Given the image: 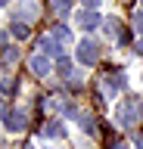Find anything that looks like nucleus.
<instances>
[{
    "label": "nucleus",
    "instance_id": "7ed1b4c3",
    "mask_svg": "<svg viewBox=\"0 0 143 149\" xmlns=\"http://www.w3.org/2000/svg\"><path fill=\"white\" fill-rule=\"evenodd\" d=\"M6 127L10 130H25L28 127V118H25L22 112H10V115H6Z\"/></svg>",
    "mask_w": 143,
    "mask_h": 149
},
{
    "label": "nucleus",
    "instance_id": "f03ea898",
    "mask_svg": "<svg viewBox=\"0 0 143 149\" xmlns=\"http://www.w3.org/2000/svg\"><path fill=\"white\" fill-rule=\"evenodd\" d=\"M78 25L84 28V31H93L96 25H103V19H100V13H93V9H84V13H78Z\"/></svg>",
    "mask_w": 143,
    "mask_h": 149
},
{
    "label": "nucleus",
    "instance_id": "1a4fd4ad",
    "mask_svg": "<svg viewBox=\"0 0 143 149\" xmlns=\"http://www.w3.org/2000/svg\"><path fill=\"white\" fill-rule=\"evenodd\" d=\"M50 6L56 9L59 16H62V13H68V6H72V0H50Z\"/></svg>",
    "mask_w": 143,
    "mask_h": 149
},
{
    "label": "nucleus",
    "instance_id": "20e7f679",
    "mask_svg": "<svg viewBox=\"0 0 143 149\" xmlns=\"http://www.w3.org/2000/svg\"><path fill=\"white\" fill-rule=\"evenodd\" d=\"M40 134H44V137H50V140H59V137H66V127H62L59 121H47Z\"/></svg>",
    "mask_w": 143,
    "mask_h": 149
},
{
    "label": "nucleus",
    "instance_id": "f3484780",
    "mask_svg": "<svg viewBox=\"0 0 143 149\" xmlns=\"http://www.w3.org/2000/svg\"><path fill=\"white\" fill-rule=\"evenodd\" d=\"M3 44H6V34H3V31H0V47H3Z\"/></svg>",
    "mask_w": 143,
    "mask_h": 149
},
{
    "label": "nucleus",
    "instance_id": "aec40b11",
    "mask_svg": "<svg viewBox=\"0 0 143 149\" xmlns=\"http://www.w3.org/2000/svg\"><path fill=\"white\" fill-rule=\"evenodd\" d=\"M140 3H143V0H140Z\"/></svg>",
    "mask_w": 143,
    "mask_h": 149
},
{
    "label": "nucleus",
    "instance_id": "39448f33",
    "mask_svg": "<svg viewBox=\"0 0 143 149\" xmlns=\"http://www.w3.org/2000/svg\"><path fill=\"white\" fill-rule=\"evenodd\" d=\"M31 72L40 74V78L50 74V59H47V56H34V59H31Z\"/></svg>",
    "mask_w": 143,
    "mask_h": 149
},
{
    "label": "nucleus",
    "instance_id": "ddd939ff",
    "mask_svg": "<svg viewBox=\"0 0 143 149\" xmlns=\"http://www.w3.org/2000/svg\"><path fill=\"white\" fill-rule=\"evenodd\" d=\"M16 59H19V50L16 47H6V62H16Z\"/></svg>",
    "mask_w": 143,
    "mask_h": 149
},
{
    "label": "nucleus",
    "instance_id": "0eeeda50",
    "mask_svg": "<svg viewBox=\"0 0 143 149\" xmlns=\"http://www.w3.org/2000/svg\"><path fill=\"white\" fill-rule=\"evenodd\" d=\"M56 72L62 74V78H68V81H72V74H75V68H72V62H68L66 56H59V62H56Z\"/></svg>",
    "mask_w": 143,
    "mask_h": 149
},
{
    "label": "nucleus",
    "instance_id": "6e6552de",
    "mask_svg": "<svg viewBox=\"0 0 143 149\" xmlns=\"http://www.w3.org/2000/svg\"><path fill=\"white\" fill-rule=\"evenodd\" d=\"M106 87H109V90H121V87H124V74L121 72H112V74H109V81H106Z\"/></svg>",
    "mask_w": 143,
    "mask_h": 149
},
{
    "label": "nucleus",
    "instance_id": "dca6fc26",
    "mask_svg": "<svg viewBox=\"0 0 143 149\" xmlns=\"http://www.w3.org/2000/svg\"><path fill=\"white\" fill-rule=\"evenodd\" d=\"M84 6L87 9H96V6H100V0H84Z\"/></svg>",
    "mask_w": 143,
    "mask_h": 149
},
{
    "label": "nucleus",
    "instance_id": "f257e3e1",
    "mask_svg": "<svg viewBox=\"0 0 143 149\" xmlns=\"http://www.w3.org/2000/svg\"><path fill=\"white\" fill-rule=\"evenodd\" d=\"M78 59L84 65H96V59H100V44H96V40H81V44H78Z\"/></svg>",
    "mask_w": 143,
    "mask_h": 149
},
{
    "label": "nucleus",
    "instance_id": "6ab92c4d",
    "mask_svg": "<svg viewBox=\"0 0 143 149\" xmlns=\"http://www.w3.org/2000/svg\"><path fill=\"white\" fill-rule=\"evenodd\" d=\"M3 3H6V0H0V6H3Z\"/></svg>",
    "mask_w": 143,
    "mask_h": 149
},
{
    "label": "nucleus",
    "instance_id": "a211bd4d",
    "mask_svg": "<svg viewBox=\"0 0 143 149\" xmlns=\"http://www.w3.org/2000/svg\"><path fill=\"white\" fill-rule=\"evenodd\" d=\"M137 146H140V149H143V134H140V137H137Z\"/></svg>",
    "mask_w": 143,
    "mask_h": 149
},
{
    "label": "nucleus",
    "instance_id": "f8f14e48",
    "mask_svg": "<svg viewBox=\"0 0 143 149\" xmlns=\"http://www.w3.org/2000/svg\"><path fill=\"white\" fill-rule=\"evenodd\" d=\"M68 28H56V31H53V40H68Z\"/></svg>",
    "mask_w": 143,
    "mask_h": 149
},
{
    "label": "nucleus",
    "instance_id": "9d476101",
    "mask_svg": "<svg viewBox=\"0 0 143 149\" xmlns=\"http://www.w3.org/2000/svg\"><path fill=\"white\" fill-rule=\"evenodd\" d=\"M81 124H84V130H87V134H93V130H96V121H93V115H81Z\"/></svg>",
    "mask_w": 143,
    "mask_h": 149
},
{
    "label": "nucleus",
    "instance_id": "4468645a",
    "mask_svg": "<svg viewBox=\"0 0 143 149\" xmlns=\"http://www.w3.org/2000/svg\"><path fill=\"white\" fill-rule=\"evenodd\" d=\"M134 25H137V31L143 34V13H137V16H134Z\"/></svg>",
    "mask_w": 143,
    "mask_h": 149
},
{
    "label": "nucleus",
    "instance_id": "9b49d317",
    "mask_svg": "<svg viewBox=\"0 0 143 149\" xmlns=\"http://www.w3.org/2000/svg\"><path fill=\"white\" fill-rule=\"evenodd\" d=\"M13 34H16V37H28V25L16 22V25H13Z\"/></svg>",
    "mask_w": 143,
    "mask_h": 149
},
{
    "label": "nucleus",
    "instance_id": "423d86ee",
    "mask_svg": "<svg viewBox=\"0 0 143 149\" xmlns=\"http://www.w3.org/2000/svg\"><path fill=\"white\" fill-rule=\"evenodd\" d=\"M38 47H40V50H44V53H40V56H47V53H50V56H59V44H56V40H53V37H44V40H40Z\"/></svg>",
    "mask_w": 143,
    "mask_h": 149
},
{
    "label": "nucleus",
    "instance_id": "2eb2a0df",
    "mask_svg": "<svg viewBox=\"0 0 143 149\" xmlns=\"http://www.w3.org/2000/svg\"><path fill=\"white\" fill-rule=\"evenodd\" d=\"M106 28H109V31L115 34V31H118V19H109V22H106Z\"/></svg>",
    "mask_w": 143,
    "mask_h": 149
}]
</instances>
